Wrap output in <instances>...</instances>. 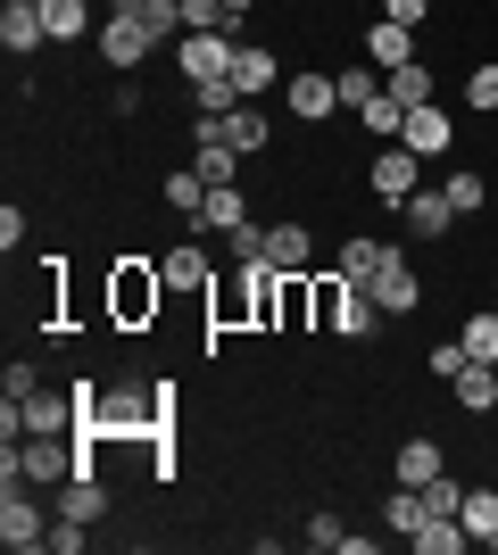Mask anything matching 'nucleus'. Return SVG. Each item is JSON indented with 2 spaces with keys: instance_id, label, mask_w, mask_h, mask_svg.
<instances>
[{
  "instance_id": "nucleus-1",
  "label": "nucleus",
  "mask_w": 498,
  "mask_h": 555,
  "mask_svg": "<svg viewBox=\"0 0 498 555\" xmlns=\"http://www.w3.org/2000/svg\"><path fill=\"white\" fill-rule=\"evenodd\" d=\"M166 299H175V291H166L158 257H117V266H108V324L117 332H150Z\"/></svg>"
},
{
  "instance_id": "nucleus-2",
  "label": "nucleus",
  "mask_w": 498,
  "mask_h": 555,
  "mask_svg": "<svg viewBox=\"0 0 498 555\" xmlns=\"http://www.w3.org/2000/svg\"><path fill=\"white\" fill-rule=\"evenodd\" d=\"M92 50H100V67H117V75H133V67H150V50H158V34H150L142 17H100V34H92Z\"/></svg>"
},
{
  "instance_id": "nucleus-3",
  "label": "nucleus",
  "mask_w": 498,
  "mask_h": 555,
  "mask_svg": "<svg viewBox=\"0 0 498 555\" xmlns=\"http://www.w3.org/2000/svg\"><path fill=\"white\" fill-rule=\"evenodd\" d=\"M0 547H9V555L50 547V514L25 498V481H9V498H0Z\"/></svg>"
},
{
  "instance_id": "nucleus-4",
  "label": "nucleus",
  "mask_w": 498,
  "mask_h": 555,
  "mask_svg": "<svg viewBox=\"0 0 498 555\" xmlns=\"http://www.w3.org/2000/svg\"><path fill=\"white\" fill-rule=\"evenodd\" d=\"M158 274H166V291H175V299H208V282H216V257L200 249V232H183V241H175V249L158 257Z\"/></svg>"
},
{
  "instance_id": "nucleus-5",
  "label": "nucleus",
  "mask_w": 498,
  "mask_h": 555,
  "mask_svg": "<svg viewBox=\"0 0 498 555\" xmlns=\"http://www.w3.org/2000/svg\"><path fill=\"white\" fill-rule=\"evenodd\" d=\"M283 108L299 116V125H324V116H341V83H332L324 67H291L283 75Z\"/></svg>"
},
{
  "instance_id": "nucleus-6",
  "label": "nucleus",
  "mask_w": 498,
  "mask_h": 555,
  "mask_svg": "<svg viewBox=\"0 0 498 555\" xmlns=\"http://www.w3.org/2000/svg\"><path fill=\"white\" fill-rule=\"evenodd\" d=\"M175 67H183V83H200V75H233V34H225V25H216V34H175Z\"/></svg>"
},
{
  "instance_id": "nucleus-7",
  "label": "nucleus",
  "mask_w": 498,
  "mask_h": 555,
  "mask_svg": "<svg viewBox=\"0 0 498 555\" xmlns=\"http://www.w3.org/2000/svg\"><path fill=\"white\" fill-rule=\"evenodd\" d=\"M416 150H407V141H391V150H374V166H366V191H374V199H391V208H407V199H416Z\"/></svg>"
},
{
  "instance_id": "nucleus-8",
  "label": "nucleus",
  "mask_w": 498,
  "mask_h": 555,
  "mask_svg": "<svg viewBox=\"0 0 498 555\" xmlns=\"http://www.w3.org/2000/svg\"><path fill=\"white\" fill-rule=\"evenodd\" d=\"M0 42H9V59H34V50H50V25H42V0H0Z\"/></svg>"
},
{
  "instance_id": "nucleus-9",
  "label": "nucleus",
  "mask_w": 498,
  "mask_h": 555,
  "mask_svg": "<svg viewBox=\"0 0 498 555\" xmlns=\"http://www.w3.org/2000/svg\"><path fill=\"white\" fill-rule=\"evenodd\" d=\"M366 291H374V307H382V324H391V315H416V307H424V282H416V266H407V249L391 257V266H382V274L366 282Z\"/></svg>"
},
{
  "instance_id": "nucleus-10",
  "label": "nucleus",
  "mask_w": 498,
  "mask_h": 555,
  "mask_svg": "<svg viewBox=\"0 0 498 555\" xmlns=\"http://www.w3.org/2000/svg\"><path fill=\"white\" fill-rule=\"evenodd\" d=\"M399 141H407V150H416V158H449L457 125H449V108H440V100H424V108H407Z\"/></svg>"
},
{
  "instance_id": "nucleus-11",
  "label": "nucleus",
  "mask_w": 498,
  "mask_h": 555,
  "mask_svg": "<svg viewBox=\"0 0 498 555\" xmlns=\"http://www.w3.org/2000/svg\"><path fill=\"white\" fill-rule=\"evenodd\" d=\"M308 257H316V232L299 224V216H274V224H266V266H283V274H308Z\"/></svg>"
},
{
  "instance_id": "nucleus-12",
  "label": "nucleus",
  "mask_w": 498,
  "mask_h": 555,
  "mask_svg": "<svg viewBox=\"0 0 498 555\" xmlns=\"http://www.w3.org/2000/svg\"><path fill=\"white\" fill-rule=\"evenodd\" d=\"M108 514V489H100V473L84 464V473H67L59 481V522H100Z\"/></svg>"
},
{
  "instance_id": "nucleus-13",
  "label": "nucleus",
  "mask_w": 498,
  "mask_h": 555,
  "mask_svg": "<svg viewBox=\"0 0 498 555\" xmlns=\"http://www.w3.org/2000/svg\"><path fill=\"white\" fill-rule=\"evenodd\" d=\"M17 423L25 431H75V390H34V398H17Z\"/></svg>"
},
{
  "instance_id": "nucleus-14",
  "label": "nucleus",
  "mask_w": 498,
  "mask_h": 555,
  "mask_svg": "<svg viewBox=\"0 0 498 555\" xmlns=\"http://www.w3.org/2000/svg\"><path fill=\"white\" fill-rule=\"evenodd\" d=\"M407 59H416V25H391V17H374L366 25V67H407Z\"/></svg>"
},
{
  "instance_id": "nucleus-15",
  "label": "nucleus",
  "mask_w": 498,
  "mask_h": 555,
  "mask_svg": "<svg viewBox=\"0 0 498 555\" xmlns=\"http://www.w3.org/2000/svg\"><path fill=\"white\" fill-rule=\"evenodd\" d=\"M391 257H399V241H374V232H357V241H341V282H357V291H366V282H374Z\"/></svg>"
},
{
  "instance_id": "nucleus-16",
  "label": "nucleus",
  "mask_w": 498,
  "mask_h": 555,
  "mask_svg": "<svg viewBox=\"0 0 498 555\" xmlns=\"http://www.w3.org/2000/svg\"><path fill=\"white\" fill-rule=\"evenodd\" d=\"M233 83H241V100H266L274 83H283V59H274V50H258V42H241V50H233Z\"/></svg>"
},
{
  "instance_id": "nucleus-17",
  "label": "nucleus",
  "mask_w": 498,
  "mask_h": 555,
  "mask_svg": "<svg viewBox=\"0 0 498 555\" xmlns=\"http://www.w3.org/2000/svg\"><path fill=\"white\" fill-rule=\"evenodd\" d=\"M407 232H416V241H449V224H457V208H449V191H416V199H407Z\"/></svg>"
},
{
  "instance_id": "nucleus-18",
  "label": "nucleus",
  "mask_w": 498,
  "mask_h": 555,
  "mask_svg": "<svg viewBox=\"0 0 498 555\" xmlns=\"http://www.w3.org/2000/svg\"><path fill=\"white\" fill-rule=\"evenodd\" d=\"M457 522H465V539H474V547H490V555H498V489H465Z\"/></svg>"
},
{
  "instance_id": "nucleus-19",
  "label": "nucleus",
  "mask_w": 498,
  "mask_h": 555,
  "mask_svg": "<svg viewBox=\"0 0 498 555\" xmlns=\"http://www.w3.org/2000/svg\"><path fill=\"white\" fill-rule=\"evenodd\" d=\"M42 25H50V42H84V34H100L92 0H42Z\"/></svg>"
},
{
  "instance_id": "nucleus-20",
  "label": "nucleus",
  "mask_w": 498,
  "mask_h": 555,
  "mask_svg": "<svg viewBox=\"0 0 498 555\" xmlns=\"http://www.w3.org/2000/svg\"><path fill=\"white\" fill-rule=\"evenodd\" d=\"M424 522H432V506H424V489H391V498H382V531H399V539H416V531H424Z\"/></svg>"
},
{
  "instance_id": "nucleus-21",
  "label": "nucleus",
  "mask_w": 498,
  "mask_h": 555,
  "mask_svg": "<svg viewBox=\"0 0 498 555\" xmlns=\"http://www.w3.org/2000/svg\"><path fill=\"white\" fill-rule=\"evenodd\" d=\"M166 208L183 216V232H200V208H208V183H200V175H191V166H175V175H166V191H158Z\"/></svg>"
},
{
  "instance_id": "nucleus-22",
  "label": "nucleus",
  "mask_w": 498,
  "mask_h": 555,
  "mask_svg": "<svg viewBox=\"0 0 498 555\" xmlns=\"http://www.w3.org/2000/svg\"><path fill=\"white\" fill-rule=\"evenodd\" d=\"M432 473H449V456H440V440H432V431H416V440L399 448V481H407V489H424Z\"/></svg>"
},
{
  "instance_id": "nucleus-23",
  "label": "nucleus",
  "mask_w": 498,
  "mask_h": 555,
  "mask_svg": "<svg viewBox=\"0 0 498 555\" xmlns=\"http://www.w3.org/2000/svg\"><path fill=\"white\" fill-rule=\"evenodd\" d=\"M449 398L465 406V415H490V406H498V365H465L449 382Z\"/></svg>"
},
{
  "instance_id": "nucleus-24",
  "label": "nucleus",
  "mask_w": 498,
  "mask_h": 555,
  "mask_svg": "<svg viewBox=\"0 0 498 555\" xmlns=\"http://www.w3.org/2000/svg\"><path fill=\"white\" fill-rule=\"evenodd\" d=\"M382 92L399 100V108H424V100L440 92V83H432V67H424V59H407V67H391V75H382Z\"/></svg>"
},
{
  "instance_id": "nucleus-25",
  "label": "nucleus",
  "mask_w": 498,
  "mask_h": 555,
  "mask_svg": "<svg viewBox=\"0 0 498 555\" xmlns=\"http://www.w3.org/2000/svg\"><path fill=\"white\" fill-rule=\"evenodd\" d=\"M233 224H250V191L225 183V191H208V208H200V232H233Z\"/></svg>"
},
{
  "instance_id": "nucleus-26",
  "label": "nucleus",
  "mask_w": 498,
  "mask_h": 555,
  "mask_svg": "<svg viewBox=\"0 0 498 555\" xmlns=\"http://www.w3.org/2000/svg\"><path fill=\"white\" fill-rule=\"evenodd\" d=\"M216 133L233 141L241 158H250V150H266V116H258V100H241V108H233V116H216Z\"/></svg>"
},
{
  "instance_id": "nucleus-27",
  "label": "nucleus",
  "mask_w": 498,
  "mask_h": 555,
  "mask_svg": "<svg viewBox=\"0 0 498 555\" xmlns=\"http://www.w3.org/2000/svg\"><path fill=\"white\" fill-rule=\"evenodd\" d=\"M183 92H191V108H200V116H233L241 108V83H233V75H200V83H183Z\"/></svg>"
},
{
  "instance_id": "nucleus-28",
  "label": "nucleus",
  "mask_w": 498,
  "mask_h": 555,
  "mask_svg": "<svg viewBox=\"0 0 498 555\" xmlns=\"http://www.w3.org/2000/svg\"><path fill=\"white\" fill-rule=\"evenodd\" d=\"M374 332H382L374 291H357V282H349V299H341V340H374Z\"/></svg>"
},
{
  "instance_id": "nucleus-29",
  "label": "nucleus",
  "mask_w": 498,
  "mask_h": 555,
  "mask_svg": "<svg viewBox=\"0 0 498 555\" xmlns=\"http://www.w3.org/2000/svg\"><path fill=\"white\" fill-rule=\"evenodd\" d=\"M457 340H465V357H474V365H498V315H490V307H482V315H465V324H457Z\"/></svg>"
},
{
  "instance_id": "nucleus-30",
  "label": "nucleus",
  "mask_w": 498,
  "mask_h": 555,
  "mask_svg": "<svg viewBox=\"0 0 498 555\" xmlns=\"http://www.w3.org/2000/svg\"><path fill=\"white\" fill-rule=\"evenodd\" d=\"M332 83H341V108H366V100H382V67H341V75H332Z\"/></svg>"
},
{
  "instance_id": "nucleus-31",
  "label": "nucleus",
  "mask_w": 498,
  "mask_h": 555,
  "mask_svg": "<svg viewBox=\"0 0 498 555\" xmlns=\"http://www.w3.org/2000/svg\"><path fill=\"white\" fill-rule=\"evenodd\" d=\"M299 539H308L316 555H341V547H349V522H341L332 506H316V514H308V531H299Z\"/></svg>"
},
{
  "instance_id": "nucleus-32",
  "label": "nucleus",
  "mask_w": 498,
  "mask_h": 555,
  "mask_svg": "<svg viewBox=\"0 0 498 555\" xmlns=\"http://www.w3.org/2000/svg\"><path fill=\"white\" fill-rule=\"evenodd\" d=\"M341 299H349L341 266H332V274H316V332H341Z\"/></svg>"
},
{
  "instance_id": "nucleus-33",
  "label": "nucleus",
  "mask_w": 498,
  "mask_h": 555,
  "mask_svg": "<svg viewBox=\"0 0 498 555\" xmlns=\"http://www.w3.org/2000/svg\"><path fill=\"white\" fill-rule=\"evenodd\" d=\"M357 125H366V133H382V141H399L407 108H399V100H391V92H382V100H366V108H357Z\"/></svg>"
},
{
  "instance_id": "nucleus-34",
  "label": "nucleus",
  "mask_w": 498,
  "mask_h": 555,
  "mask_svg": "<svg viewBox=\"0 0 498 555\" xmlns=\"http://www.w3.org/2000/svg\"><path fill=\"white\" fill-rule=\"evenodd\" d=\"M225 249H233V266H266V224H258V216L233 224V232H225Z\"/></svg>"
},
{
  "instance_id": "nucleus-35",
  "label": "nucleus",
  "mask_w": 498,
  "mask_h": 555,
  "mask_svg": "<svg viewBox=\"0 0 498 555\" xmlns=\"http://www.w3.org/2000/svg\"><path fill=\"white\" fill-rule=\"evenodd\" d=\"M424 365H432V382H457V373L474 365V357H465V340H432V357H424Z\"/></svg>"
},
{
  "instance_id": "nucleus-36",
  "label": "nucleus",
  "mask_w": 498,
  "mask_h": 555,
  "mask_svg": "<svg viewBox=\"0 0 498 555\" xmlns=\"http://www.w3.org/2000/svg\"><path fill=\"white\" fill-rule=\"evenodd\" d=\"M440 191H449V208H457V216H482V199H490V191H482V175H449Z\"/></svg>"
},
{
  "instance_id": "nucleus-37",
  "label": "nucleus",
  "mask_w": 498,
  "mask_h": 555,
  "mask_svg": "<svg viewBox=\"0 0 498 555\" xmlns=\"http://www.w3.org/2000/svg\"><path fill=\"white\" fill-rule=\"evenodd\" d=\"M465 108H474V116L498 108V67H474V75H465Z\"/></svg>"
},
{
  "instance_id": "nucleus-38",
  "label": "nucleus",
  "mask_w": 498,
  "mask_h": 555,
  "mask_svg": "<svg viewBox=\"0 0 498 555\" xmlns=\"http://www.w3.org/2000/svg\"><path fill=\"white\" fill-rule=\"evenodd\" d=\"M225 25V0H183V34H216Z\"/></svg>"
},
{
  "instance_id": "nucleus-39",
  "label": "nucleus",
  "mask_w": 498,
  "mask_h": 555,
  "mask_svg": "<svg viewBox=\"0 0 498 555\" xmlns=\"http://www.w3.org/2000/svg\"><path fill=\"white\" fill-rule=\"evenodd\" d=\"M0 390H9V398H34V390H42V365H25V357H17V365L0 373Z\"/></svg>"
},
{
  "instance_id": "nucleus-40",
  "label": "nucleus",
  "mask_w": 498,
  "mask_h": 555,
  "mask_svg": "<svg viewBox=\"0 0 498 555\" xmlns=\"http://www.w3.org/2000/svg\"><path fill=\"white\" fill-rule=\"evenodd\" d=\"M382 17H391V25H424L432 0H382Z\"/></svg>"
},
{
  "instance_id": "nucleus-41",
  "label": "nucleus",
  "mask_w": 498,
  "mask_h": 555,
  "mask_svg": "<svg viewBox=\"0 0 498 555\" xmlns=\"http://www.w3.org/2000/svg\"><path fill=\"white\" fill-rule=\"evenodd\" d=\"M17 241H25V208H17V199H9V208H0V249L17 257Z\"/></svg>"
},
{
  "instance_id": "nucleus-42",
  "label": "nucleus",
  "mask_w": 498,
  "mask_h": 555,
  "mask_svg": "<svg viewBox=\"0 0 498 555\" xmlns=\"http://www.w3.org/2000/svg\"><path fill=\"white\" fill-rule=\"evenodd\" d=\"M84 531H92V522H50V547H59V555H84Z\"/></svg>"
},
{
  "instance_id": "nucleus-43",
  "label": "nucleus",
  "mask_w": 498,
  "mask_h": 555,
  "mask_svg": "<svg viewBox=\"0 0 498 555\" xmlns=\"http://www.w3.org/2000/svg\"><path fill=\"white\" fill-rule=\"evenodd\" d=\"M250 9H258V0H225V34H233V42H241V25H250Z\"/></svg>"
},
{
  "instance_id": "nucleus-44",
  "label": "nucleus",
  "mask_w": 498,
  "mask_h": 555,
  "mask_svg": "<svg viewBox=\"0 0 498 555\" xmlns=\"http://www.w3.org/2000/svg\"><path fill=\"white\" fill-rule=\"evenodd\" d=\"M108 9H117V17H142V9H150V0H108Z\"/></svg>"
}]
</instances>
